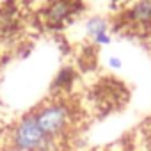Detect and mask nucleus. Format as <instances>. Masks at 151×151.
Returning <instances> with one entry per match:
<instances>
[{
    "mask_svg": "<svg viewBox=\"0 0 151 151\" xmlns=\"http://www.w3.org/2000/svg\"><path fill=\"white\" fill-rule=\"evenodd\" d=\"M13 144L18 151H48L52 147V139L41 132L34 114H29L16 124L13 132Z\"/></svg>",
    "mask_w": 151,
    "mask_h": 151,
    "instance_id": "1",
    "label": "nucleus"
},
{
    "mask_svg": "<svg viewBox=\"0 0 151 151\" xmlns=\"http://www.w3.org/2000/svg\"><path fill=\"white\" fill-rule=\"evenodd\" d=\"M37 126L48 139H55L64 133L66 126L69 124V109L64 103H50L41 107L34 114Z\"/></svg>",
    "mask_w": 151,
    "mask_h": 151,
    "instance_id": "2",
    "label": "nucleus"
},
{
    "mask_svg": "<svg viewBox=\"0 0 151 151\" xmlns=\"http://www.w3.org/2000/svg\"><path fill=\"white\" fill-rule=\"evenodd\" d=\"M71 13H73V6L69 4V0H57L46 11V22L50 25H59L66 18H69Z\"/></svg>",
    "mask_w": 151,
    "mask_h": 151,
    "instance_id": "3",
    "label": "nucleus"
},
{
    "mask_svg": "<svg viewBox=\"0 0 151 151\" xmlns=\"http://www.w3.org/2000/svg\"><path fill=\"white\" fill-rule=\"evenodd\" d=\"M130 20L135 23L151 22V0H137V4L130 9Z\"/></svg>",
    "mask_w": 151,
    "mask_h": 151,
    "instance_id": "4",
    "label": "nucleus"
},
{
    "mask_svg": "<svg viewBox=\"0 0 151 151\" xmlns=\"http://www.w3.org/2000/svg\"><path fill=\"white\" fill-rule=\"evenodd\" d=\"M86 30H87V34L94 39V37H98V36H101V34H107L109 25H107V22H105L103 18H100V16H93V18L87 20V23H86Z\"/></svg>",
    "mask_w": 151,
    "mask_h": 151,
    "instance_id": "5",
    "label": "nucleus"
},
{
    "mask_svg": "<svg viewBox=\"0 0 151 151\" xmlns=\"http://www.w3.org/2000/svg\"><path fill=\"white\" fill-rule=\"evenodd\" d=\"M94 43H98V45H109V43H110L109 32H107V34H101V36H98V37H94Z\"/></svg>",
    "mask_w": 151,
    "mask_h": 151,
    "instance_id": "6",
    "label": "nucleus"
},
{
    "mask_svg": "<svg viewBox=\"0 0 151 151\" xmlns=\"http://www.w3.org/2000/svg\"><path fill=\"white\" fill-rule=\"evenodd\" d=\"M109 64H110L114 69H119V68H121V59H119V57H110V59H109Z\"/></svg>",
    "mask_w": 151,
    "mask_h": 151,
    "instance_id": "7",
    "label": "nucleus"
}]
</instances>
